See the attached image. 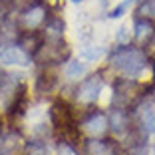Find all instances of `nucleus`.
I'll list each match as a JSON object with an SVG mask.
<instances>
[{"label":"nucleus","mask_w":155,"mask_h":155,"mask_svg":"<svg viewBox=\"0 0 155 155\" xmlns=\"http://www.w3.org/2000/svg\"><path fill=\"white\" fill-rule=\"evenodd\" d=\"M129 38H131V30H129L127 26H121L117 30V42L119 44H127Z\"/></svg>","instance_id":"f3484780"},{"label":"nucleus","mask_w":155,"mask_h":155,"mask_svg":"<svg viewBox=\"0 0 155 155\" xmlns=\"http://www.w3.org/2000/svg\"><path fill=\"white\" fill-rule=\"evenodd\" d=\"M101 54H104V50H101V48H84V50H82V58L84 60H91V62L100 60Z\"/></svg>","instance_id":"2eb2a0df"},{"label":"nucleus","mask_w":155,"mask_h":155,"mask_svg":"<svg viewBox=\"0 0 155 155\" xmlns=\"http://www.w3.org/2000/svg\"><path fill=\"white\" fill-rule=\"evenodd\" d=\"M52 115V121L56 123V125H60V127H68V123H70V111L66 105H54L50 111Z\"/></svg>","instance_id":"423d86ee"},{"label":"nucleus","mask_w":155,"mask_h":155,"mask_svg":"<svg viewBox=\"0 0 155 155\" xmlns=\"http://www.w3.org/2000/svg\"><path fill=\"white\" fill-rule=\"evenodd\" d=\"M58 155H78V153L68 145V143H62V145L58 147Z\"/></svg>","instance_id":"a211bd4d"},{"label":"nucleus","mask_w":155,"mask_h":155,"mask_svg":"<svg viewBox=\"0 0 155 155\" xmlns=\"http://www.w3.org/2000/svg\"><path fill=\"white\" fill-rule=\"evenodd\" d=\"M139 14L141 16H155V0H143V4L139 6Z\"/></svg>","instance_id":"dca6fc26"},{"label":"nucleus","mask_w":155,"mask_h":155,"mask_svg":"<svg viewBox=\"0 0 155 155\" xmlns=\"http://www.w3.org/2000/svg\"><path fill=\"white\" fill-rule=\"evenodd\" d=\"M114 64L121 70L123 74L135 78L143 72L145 68V54L141 50H133V48H123L114 56Z\"/></svg>","instance_id":"f257e3e1"},{"label":"nucleus","mask_w":155,"mask_h":155,"mask_svg":"<svg viewBox=\"0 0 155 155\" xmlns=\"http://www.w3.org/2000/svg\"><path fill=\"white\" fill-rule=\"evenodd\" d=\"M16 147H18V137L10 133L0 141V155H12L16 151Z\"/></svg>","instance_id":"6e6552de"},{"label":"nucleus","mask_w":155,"mask_h":155,"mask_svg":"<svg viewBox=\"0 0 155 155\" xmlns=\"http://www.w3.org/2000/svg\"><path fill=\"white\" fill-rule=\"evenodd\" d=\"M87 151H90V155H110V147L101 141H90Z\"/></svg>","instance_id":"4468645a"},{"label":"nucleus","mask_w":155,"mask_h":155,"mask_svg":"<svg viewBox=\"0 0 155 155\" xmlns=\"http://www.w3.org/2000/svg\"><path fill=\"white\" fill-rule=\"evenodd\" d=\"M72 2H74V4H82L84 0H72Z\"/></svg>","instance_id":"aec40b11"},{"label":"nucleus","mask_w":155,"mask_h":155,"mask_svg":"<svg viewBox=\"0 0 155 155\" xmlns=\"http://www.w3.org/2000/svg\"><path fill=\"white\" fill-rule=\"evenodd\" d=\"M44 8H40V6H34V8H30L26 14H24V26L28 28V30H34V28H38L42 22H44Z\"/></svg>","instance_id":"39448f33"},{"label":"nucleus","mask_w":155,"mask_h":155,"mask_svg":"<svg viewBox=\"0 0 155 155\" xmlns=\"http://www.w3.org/2000/svg\"><path fill=\"white\" fill-rule=\"evenodd\" d=\"M147 54H149L151 58H155V32L151 34V38L147 40Z\"/></svg>","instance_id":"6ab92c4d"},{"label":"nucleus","mask_w":155,"mask_h":155,"mask_svg":"<svg viewBox=\"0 0 155 155\" xmlns=\"http://www.w3.org/2000/svg\"><path fill=\"white\" fill-rule=\"evenodd\" d=\"M0 64L26 68V66H30V58H28V54L22 48H18V46H8V48H4V50L0 52Z\"/></svg>","instance_id":"f03ea898"},{"label":"nucleus","mask_w":155,"mask_h":155,"mask_svg":"<svg viewBox=\"0 0 155 155\" xmlns=\"http://www.w3.org/2000/svg\"><path fill=\"white\" fill-rule=\"evenodd\" d=\"M100 91H101V80L97 76H94V78L86 80V82L80 86V90H78V100L84 101V104H91V101L97 100Z\"/></svg>","instance_id":"7ed1b4c3"},{"label":"nucleus","mask_w":155,"mask_h":155,"mask_svg":"<svg viewBox=\"0 0 155 155\" xmlns=\"http://www.w3.org/2000/svg\"><path fill=\"white\" fill-rule=\"evenodd\" d=\"M64 74L68 80H78V78H82L86 74V64L80 62V60H70L68 64H66Z\"/></svg>","instance_id":"0eeeda50"},{"label":"nucleus","mask_w":155,"mask_h":155,"mask_svg":"<svg viewBox=\"0 0 155 155\" xmlns=\"http://www.w3.org/2000/svg\"><path fill=\"white\" fill-rule=\"evenodd\" d=\"M107 125H110L107 117H105L104 114H96L84 123V129H86L91 137H101L105 131H107Z\"/></svg>","instance_id":"20e7f679"},{"label":"nucleus","mask_w":155,"mask_h":155,"mask_svg":"<svg viewBox=\"0 0 155 155\" xmlns=\"http://www.w3.org/2000/svg\"><path fill=\"white\" fill-rule=\"evenodd\" d=\"M12 100H14V90H12V86L4 84V86L0 87V107H8Z\"/></svg>","instance_id":"9b49d317"},{"label":"nucleus","mask_w":155,"mask_h":155,"mask_svg":"<svg viewBox=\"0 0 155 155\" xmlns=\"http://www.w3.org/2000/svg\"><path fill=\"white\" fill-rule=\"evenodd\" d=\"M107 121H110V127L114 129L115 133H121L123 129H125V114H123L121 110H115L114 114L110 115Z\"/></svg>","instance_id":"1a4fd4ad"},{"label":"nucleus","mask_w":155,"mask_h":155,"mask_svg":"<svg viewBox=\"0 0 155 155\" xmlns=\"http://www.w3.org/2000/svg\"><path fill=\"white\" fill-rule=\"evenodd\" d=\"M141 121L149 131H155V107L151 104H147L145 110L141 111Z\"/></svg>","instance_id":"9d476101"},{"label":"nucleus","mask_w":155,"mask_h":155,"mask_svg":"<svg viewBox=\"0 0 155 155\" xmlns=\"http://www.w3.org/2000/svg\"><path fill=\"white\" fill-rule=\"evenodd\" d=\"M131 2H133V0H123V2H119L115 8H111L110 12H107V16H110V18H114V20L115 18H121L123 14L127 12V8L131 6Z\"/></svg>","instance_id":"f8f14e48"},{"label":"nucleus","mask_w":155,"mask_h":155,"mask_svg":"<svg viewBox=\"0 0 155 155\" xmlns=\"http://www.w3.org/2000/svg\"><path fill=\"white\" fill-rule=\"evenodd\" d=\"M151 30H153V28H151L149 22H145V20H139V22L135 24V36H137V40H145V36L153 34Z\"/></svg>","instance_id":"ddd939ff"}]
</instances>
